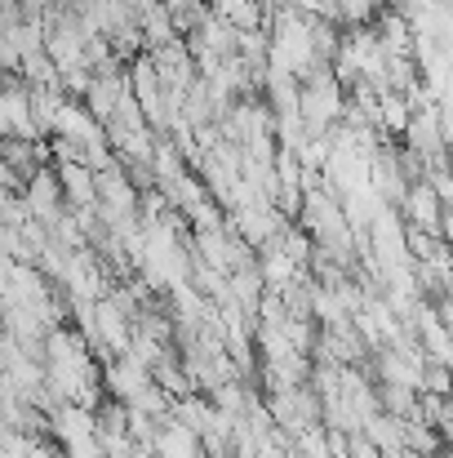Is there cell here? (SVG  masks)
I'll use <instances>...</instances> for the list:
<instances>
[{"label":"cell","mask_w":453,"mask_h":458,"mask_svg":"<svg viewBox=\"0 0 453 458\" xmlns=\"http://www.w3.org/2000/svg\"><path fill=\"white\" fill-rule=\"evenodd\" d=\"M40 143L36 116H31V89L22 76H4L0 85V143Z\"/></svg>","instance_id":"2"},{"label":"cell","mask_w":453,"mask_h":458,"mask_svg":"<svg viewBox=\"0 0 453 458\" xmlns=\"http://www.w3.org/2000/svg\"><path fill=\"white\" fill-rule=\"evenodd\" d=\"M54 174H58V187H63V200L71 214H98V178L89 165L80 160H54Z\"/></svg>","instance_id":"3"},{"label":"cell","mask_w":453,"mask_h":458,"mask_svg":"<svg viewBox=\"0 0 453 458\" xmlns=\"http://www.w3.org/2000/svg\"><path fill=\"white\" fill-rule=\"evenodd\" d=\"M298 116H302L306 139H329L342 125V116H347V85L338 81L333 67L306 76L298 85Z\"/></svg>","instance_id":"1"}]
</instances>
